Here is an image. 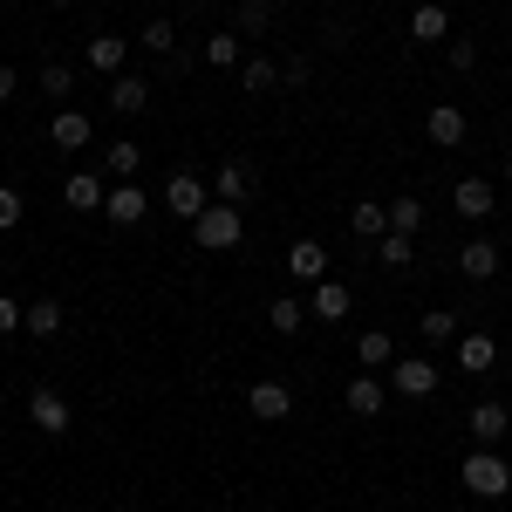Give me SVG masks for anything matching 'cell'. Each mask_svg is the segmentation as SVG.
<instances>
[{
	"label": "cell",
	"instance_id": "cell-1",
	"mask_svg": "<svg viewBox=\"0 0 512 512\" xmlns=\"http://www.w3.org/2000/svg\"><path fill=\"white\" fill-rule=\"evenodd\" d=\"M458 485H465L472 499H506V492H512V465L499 458V451L478 444L472 458H458Z\"/></svg>",
	"mask_w": 512,
	"mask_h": 512
},
{
	"label": "cell",
	"instance_id": "cell-2",
	"mask_svg": "<svg viewBox=\"0 0 512 512\" xmlns=\"http://www.w3.org/2000/svg\"><path fill=\"white\" fill-rule=\"evenodd\" d=\"M192 239H198V253H233L239 239H246V219H239V205H219V198H212V205H205V212L192 219Z\"/></svg>",
	"mask_w": 512,
	"mask_h": 512
},
{
	"label": "cell",
	"instance_id": "cell-3",
	"mask_svg": "<svg viewBox=\"0 0 512 512\" xmlns=\"http://www.w3.org/2000/svg\"><path fill=\"white\" fill-rule=\"evenodd\" d=\"M28 424H35L41 437H69L76 410H69V396L55 390V383H41V390H28Z\"/></svg>",
	"mask_w": 512,
	"mask_h": 512
},
{
	"label": "cell",
	"instance_id": "cell-4",
	"mask_svg": "<svg viewBox=\"0 0 512 512\" xmlns=\"http://www.w3.org/2000/svg\"><path fill=\"white\" fill-rule=\"evenodd\" d=\"M205 205H212V185H205L198 171H171V185H164V212L192 226V219L205 212Z\"/></svg>",
	"mask_w": 512,
	"mask_h": 512
},
{
	"label": "cell",
	"instance_id": "cell-5",
	"mask_svg": "<svg viewBox=\"0 0 512 512\" xmlns=\"http://www.w3.org/2000/svg\"><path fill=\"white\" fill-rule=\"evenodd\" d=\"M437 362L431 355H403V362H390V390L396 396H410V403H424V396H437Z\"/></svg>",
	"mask_w": 512,
	"mask_h": 512
},
{
	"label": "cell",
	"instance_id": "cell-6",
	"mask_svg": "<svg viewBox=\"0 0 512 512\" xmlns=\"http://www.w3.org/2000/svg\"><path fill=\"white\" fill-rule=\"evenodd\" d=\"M144 212H151V192H144L137 178L110 185V198H103V219H110V226H144Z\"/></svg>",
	"mask_w": 512,
	"mask_h": 512
},
{
	"label": "cell",
	"instance_id": "cell-7",
	"mask_svg": "<svg viewBox=\"0 0 512 512\" xmlns=\"http://www.w3.org/2000/svg\"><path fill=\"white\" fill-rule=\"evenodd\" d=\"M246 410H253L260 424H280V417H294V390L274 383V376H260V383L246 390Z\"/></svg>",
	"mask_w": 512,
	"mask_h": 512
},
{
	"label": "cell",
	"instance_id": "cell-8",
	"mask_svg": "<svg viewBox=\"0 0 512 512\" xmlns=\"http://www.w3.org/2000/svg\"><path fill=\"white\" fill-rule=\"evenodd\" d=\"M465 431H472V444H485V451H499V444H506V431H512V410H506V403H472Z\"/></svg>",
	"mask_w": 512,
	"mask_h": 512
},
{
	"label": "cell",
	"instance_id": "cell-9",
	"mask_svg": "<svg viewBox=\"0 0 512 512\" xmlns=\"http://www.w3.org/2000/svg\"><path fill=\"white\" fill-rule=\"evenodd\" d=\"M287 274H294V287L328 280V246H321V239H294V246H287Z\"/></svg>",
	"mask_w": 512,
	"mask_h": 512
},
{
	"label": "cell",
	"instance_id": "cell-10",
	"mask_svg": "<svg viewBox=\"0 0 512 512\" xmlns=\"http://www.w3.org/2000/svg\"><path fill=\"white\" fill-rule=\"evenodd\" d=\"M212 198H219V205H246V198H253V164L226 158L219 171H212Z\"/></svg>",
	"mask_w": 512,
	"mask_h": 512
},
{
	"label": "cell",
	"instance_id": "cell-11",
	"mask_svg": "<svg viewBox=\"0 0 512 512\" xmlns=\"http://www.w3.org/2000/svg\"><path fill=\"white\" fill-rule=\"evenodd\" d=\"M103 103H110L117 117H144V110H151V82L123 69V76H110V96H103Z\"/></svg>",
	"mask_w": 512,
	"mask_h": 512
},
{
	"label": "cell",
	"instance_id": "cell-12",
	"mask_svg": "<svg viewBox=\"0 0 512 512\" xmlns=\"http://www.w3.org/2000/svg\"><path fill=\"white\" fill-rule=\"evenodd\" d=\"M465 130H472V123H465L458 103H437L431 117H424V137H431L437 151H458V144H465Z\"/></svg>",
	"mask_w": 512,
	"mask_h": 512
},
{
	"label": "cell",
	"instance_id": "cell-13",
	"mask_svg": "<svg viewBox=\"0 0 512 512\" xmlns=\"http://www.w3.org/2000/svg\"><path fill=\"white\" fill-rule=\"evenodd\" d=\"M103 198H110V185L96 171H69L62 178V205H76V212H103Z\"/></svg>",
	"mask_w": 512,
	"mask_h": 512
},
{
	"label": "cell",
	"instance_id": "cell-14",
	"mask_svg": "<svg viewBox=\"0 0 512 512\" xmlns=\"http://www.w3.org/2000/svg\"><path fill=\"white\" fill-rule=\"evenodd\" d=\"M82 55H89V69H103V76H123V69H130V41L123 35H89Z\"/></svg>",
	"mask_w": 512,
	"mask_h": 512
},
{
	"label": "cell",
	"instance_id": "cell-15",
	"mask_svg": "<svg viewBox=\"0 0 512 512\" xmlns=\"http://www.w3.org/2000/svg\"><path fill=\"white\" fill-rule=\"evenodd\" d=\"M48 137H55L62 151H89L96 123H89V110H55V123H48Z\"/></svg>",
	"mask_w": 512,
	"mask_h": 512
},
{
	"label": "cell",
	"instance_id": "cell-16",
	"mask_svg": "<svg viewBox=\"0 0 512 512\" xmlns=\"http://www.w3.org/2000/svg\"><path fill=\"white\" fill-rule=\"evenodd\" d=\"M308 315H315V321H342V315H349V280H335V274L315 280V294H308Z\"/></svg>",
	"mask_w": 512,
	"mask_h": 512
},
{
	"label": "cell",
	"instance_id": "cell-17",
	"mask_svg": "<svg viewBox=\"0 0 512 512\" xmlns=\"http://www.w3.org/2000/svg\"><path fill=\"white\" fill-rule=\"evenodd\" d=\"M458 274L465 280H492L499 274V246H492V239H465V246H458Z\"/></svg>",
	"mask_w": 512,
	"mask_h": 512
},
{
	"label": "cell",
	"instance_id": "cell-18",
	"mask_svg": "<svg viewBox=\"0 0 512 512\" xmlns=\"http://www.w3.org/2000/svg\"><path fill=\"white\" fill-rule=\"evenodd\" d=\"M383 403H390V390L376 383V376H349V417H383Z\"/></svg>",
	"mask_w": 512,
	"mask_h": 512
},
{
	"label": "cell",
	"instance_id": "cell-19",
	"mask_svg": "<svg viewBox=\"0 0 512 512\" xmlns=\"http://www.w3.org/2000/svg\"><path fill=\"white\" fill-rule=\"evenodd\" d=\"M451 205H458V219H492V185L485 178H458Z\"/></svg>",
	"mask_w": 512,
	"mask_h": 512
},
{
	"label": "cell",
	"instance_id": "cell-20",
	"mask_svg": "<svg viewBox=\"0 0 512 512\" xmlns=\"http://www.w3.org/2000/svg\"><path fill=\"white\" fill-rule=\"evenodd\" d=\"M308 301H301V294H280L274 308H267V328H274V335H301V328H308Z\"/></svg>",
	"mask_w": 512,
	"mask_h": 512
},
{
	"label": "cell",
	"instance_id": "cell-21",
	"mask_svg": "<svg viewBox=\"0 0 512 512\" xmlns=\"http://www.w3.org/2000/svg\"><path fill=\"white\" fill-rule=\"evenodd\" d=\"M492 362H499V342L492 335H458V369L465 376H485Z\"/></svg>",
	"mask_w": 512,
	"mask_h": 512
},
{
	"label": "cell",
	"instance_id": "cell-22",
	"mask_svg": "<svg viewBox=\"0 0 512 512\" xmlns=\"http://www.w3.org/2000/svg\"><path fill=\"white\" fill-rule=\"evenodd\" d=\"M349 226L376 246V239L390 233V205H383V198H362V205H349Z\"/></svg>",
	"mask_w": 512,
	"mask_h": 512
},
{
	"label": "cell",
	"instance_id": "cell-23",
	"mask_svg": "<svg viewBox=\"0 0 512 512\" xmlns=\"http://www.w3.org/2000/svg\"><path fill=\"white\" fill-rule=\"evenodd\" d=\"M410 41H451V14H444L437 0H424V7L410 14Z\"/></svg>",
	"mask_w": 512,
	"mask_h": 512
},
{
	"label": "cell",
	"instance_id": "cell-24",
	"mask_svg": "<svg viewBox=\"0 0 512 512\" xmlns=\"http://www.w3.org/2000/svg\"><path fill=\"white\" fill-rule=\"evenodd\" d=\"M137 48H144V55H158V62H171V55H178V21H144V35H137Z\"/></svg>",
	"mask_w": 512,
	"mask_h": 512
},
{
	"label": "cell",
	"instance_id": "cell-25",
	"mask_svg": "<svg viewBox=\"0 0 512 512\" xmlns=\"http://www.w3.org/2000/svg\"><path fill=\"white\" fill-rule=\"evenodd\" d=\"M355 362H362V369H390V362H396V342L383 335V328H369V335H355Z\"/></svg>",
	"mask_w": 512,
	"mask_h": 512
},
{
	"label": "cell",
	"instance_id": "cell-26",
	"mask_svg": "<svg viewBox=\"0 0 512 512\" xmlns=\"http://www.w3.org/2000/svg\"><path fill=\"white\" fill-rule=\"evenodd\" d=\"M103 171L123 185V178H137V171H144V151H137L130 137H123V144H103Z\"/></svg>",
	"mask_w": 512,
	"mask_h": 512
},
{
	"label": "cell",
	"instance_id": "cell-27",
	"mask_svg": "<svg viewBox=\"0 0 512 512\" xmlns=\"http://www.w3.org/2000/svg\"><path fill=\"white\" fill-rule=\"evenodd\" d=\"M62 301H28V335H35V342H55V335H62Z\"/></svg>",
	"mask_w": 512,
	"mask_h": 512
},
{
	"label": "cell",
	"instance_id": "cell-28",
	"mask_svg": "<svg viewBox=\"0 0 512 512\" xmlns=\"http://www.w3.org/2000/svg\"><path fill=\"white\" fill-rule=\"evenodd\" d=\"M274 82H280V62H267V55H253V62H239V89H246V96H267Z\"/></svg>",
	"mask_w": 512,
	"mask_h": 512
},
{
	"label": "cell",
	"instance_id": "cell-29",
	"mask_svg": "<svg viewBox=\"0 0 512 512\" xmlns=\"http://www.w3.org/2000/svg\"><path fill=\"white\" fill-rule=\"evenodd\" d=\"M267 28H274V0H239V35L260 41Z\"/></svg>",
	"mask_w": 512,
	"mask_h": 512
},
{
	"label": "cell",
	"instance_id": "cell-30",
	"mask_svg": "<svg viewBox=\"0 0 512 512\" xmlns=\"http://www.w3.org/2000/svg\"><path fill=\"white\" fill-rule=\"evenodd\" d=\"M376 260H383L390 274H410V260H417V253H410V239H403V233H383V239H376Z\"/></svg>",
	"mask_w": 512,
	"mask_h": 512
},
{
	"label": "cell",
	"instance_id": "cell-31",
	"mask_svg": "<svg viewBox=\"0 0 512 512\" xmlns=\"http://www.w3.org/2000/svg\"><path fill=\"white\" fill-rule=\"evenodd\" d=\"M417 226H424V205H417V198H390V233H417Z\"/></svg>",
	"mask_w": 512,
	"mask_h": 512
},
{
	"label": "cell",
	"instance_id": "cell-32",
	"mask_svg": "<svg viewBox=\"0 0 512 512\" xmlns=\"http://www.w3.org/2000/svg\"><path fill=\"white\" fill-rule=\"evenodd\" d=\"M205 62L212 69H239V35H205Z\"/></svg>",
	"mask_w": 512,
	"mask_h": 512
},
{
	"label": "cell",
	"instance_id": "cell-33",
	"mask_svg": "<svg viewBox=\"0 0 512 512\" xmlns=\"http://www.w3.org/2000/svg\"><path fill=\"white\" fill-rule=\"evenodd\" d=\"M417 328H424V342H458V315H451V308H431Z\"/></svg>",
	"mask_w": 512,
	"mask_h": 512
},
{
	"label": "cell",
	"instance_id": "cell-34",
	"mask_svg": "<svg viewBox=\"0 0 512 512\" xmlns=\"http://www.w3.org/2000/svg\"><path fill=\"white\" fill-rule=\"evenodd\" d=\"M41 96H76V69L69 62H48L41 69Z\"/></svg>",
	"mask_w": 512,
	"mask_h": 512
},
{
	"label": "cell",
	"instance_id": "cell-35",
	"mask_svg": "<svg viewBox=\"0 0 512 512\" xmlns=\"http://www.w3.org/2000/svg\"><path fill=\"white\" fill-rule=\"evenodd\" d=\"M21 328H28V308H21L14 294H0V342H7V335H21Z\"/></svg>",
	"mask_w": 512,
	"mask_h": 512
},
{
	"label": "cell",
	"instance_id": "cell-36",
	"mask_svg": "<svg viewBox=\"0 0 512 512\" xmlns=\"http://www.w3.org/2000/svg\"><path fill=\"white\" fill-rule=\"evenodd\" d=\"M280 82H287V89H308V82H315V62H308V55H287V62H280Z\"/></svg>",
	"mask_w": 512,
	"mask_h": 512
},
{
	"label": "cell",
	"instance_id": "cell-37",
	"mask_svg": "<svg viewBox=\"0 0 512 512\" xmlns=\"http://www.w3.org/2000/svg\"><path fill=\"white\" fill-rule=\"evenodd\" d=\"M444 62H451L458 76H472V69H478V48H472V41H465V35H458V41H451V48H444Z\"/></svg>",
	"mask_w": 512,
	"mask_h": 512
},
{
	"label": "cell",
	"instance_id": "cell-38",
	"mask_svg": "<svg viewBox=\"0 0 512 512\" xmlns=\"http://www.w3.org/2000/svg\"><path fill=\"white\" fill-rule=\"evenodd\" d=\"M14 226H21V192L0 185V233H14Z\"/></svg>",
	"mask_w": 512,
	"mask_h": 512
},
{
	"label": "cell",
	"instance_id": "cell-39",
	"mask_svg": "<svg viewBox=\"0 0 512 512\" xmlns=\"http://www.w3.org/2000/svg\"><path fill=\"white\" fill-rule=\"evenodd\" d=\"M14 89H21V76H14V69L0 62V103H14Z\"/></svg>",
	"mask_w": 512,
	"mask_h": 512
},
{
	"label": "cell",
	"instance_id": "cell-40",
	"mask_svg": "<svg viewBox=\"0 0 512 512\" xmlns=\"http://www.w3.org/2000/svg\"><path fill=\"white\" fill-rule=\"evenodd\" d=\"M506 185H512V151H506Z\"/></svg>",
	"mask_w": 512,
	"mask_h": 512
},
{
	"label": "cell",
	"instance_id": "cell-41",
	"mask_svg": "<svg viewBox=\"0 0 512 512\" xmlns=\"http://www.w3.org/2000/svg\"><path fill=\"white\" fill-rule=\"evenodd\" d=\"M48 7H76V0H48Z\"/></svg>",
	"mask_w": 512,
	"mask_h": 512
},
{
	"label": "cell",
	"instance_id": "cell-42",
	"mask_svg": "<svg viewBox=\"0 0 512 512\" xmlns=\"http://www.w3.org/2000/svg\"><path fill=\"white\" fill-rule=\"evenodd\" d=\"M0 267H7V253H0Z\"/></svg>",
	"mask_w": 512,
	"mask_h": 512
},
{
	"label": "cell",
	"instance_id": "cell-43",
	"mask_svg": "<svg viewBox=\"0 0 512 512\" xmlns=\"http://www.w3.org/2000/svg\"><path fill=\"white\" fill-rule=\"evenodd\" d=\"M506 410H512V403H506Z\"/></svg>",
	"mask_w": 512,
	"mask_h": 512
}]
</instances>
